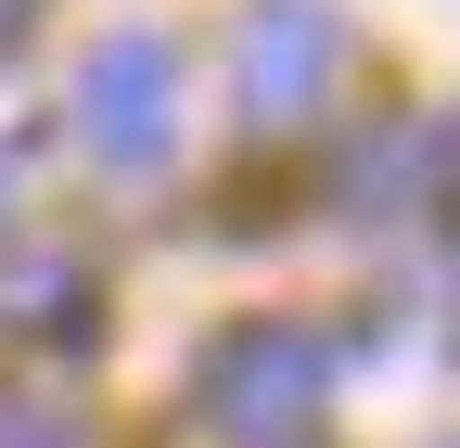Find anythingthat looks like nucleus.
<instances>
[{"label":"nucleus","instance_id":"nucleus-6","mask_svg":"<svg viewBox=\"0 0 460 448\" xmlns=\"http://www.w3.org/2000/svg\"><path fill=\"white\" fill-rule=\"evenodd\" d=\"M0 448H77V410H51V398H0Z\"/></svg>","mask_w":460,"mask_h":448},{"label":"nucleus","instance_id":"nucleus-7","mask_svg":"<svg viewBox=\"0 0 460 448\" xmlns=\"http://www.w3.org/2000/svg\"><path fill=\"white\" fill-rule=\"evenodd\" d=\"M13 26H26V0H0V39H13Z\"/></svg>","mask_w":460,"mask_h":448},{"label":"nucleus","instance_id":"nucleus-4","mask_svg":"<svg viewBox=\"0 0 460 448\" xmlns=\"http://www.w3.org/2000/svg\"><path fill=\"white\" fill-rule=\"evenodd\" d=\"M435 205H447V116L410 103L345 154V218H435Z\"/></svg>","mask_w":460,"mask_h":448},{"label":"nucleus","instance_id":"nucleus-5","mask_svg":"<svg viewBox=\"0 0 460 448\" xmlns=\"http://www.w3.org/2000/svg\"><path fill=\"white\" fill-rule=\"evenodd\" d=\"M102 333V282L77 244H13L0 256V346H90Z\"/></svg>","mask_w":460,"mask_h":448},{"label":"nucleus","instance_id":"nucleus-1","mask_svg":"<svg viewBox=\"0 0 460 448\" xmlns=\"http://www.w3.org/2000/svg\"><path fill=\"white\" fill-rule=\"evenodd\" d=\"M192 410H205L217 448H307L332 423V333L320 320H281V308L230 320L192 359Z\"/></svg>","mask_w":460,"mask_h":448},{"label":"nucleus","instance_id":"nucleus-8","mask_svg":"<svg viewBox=\"0 0 460 448\" xmlns=\"http://www.w3.org/2000/svg\"><path fill=\"white\" fill-rule=\"evenodd\" d=\"M0 205H13V154H0Z\"/></svg>","mask_w":460,"mask_h":448},{"label":"nucleus","instance_id":"nucleus-3","mask_svg":"<svg viewBox=\"0 0 460 448\" xmlns=\"http://www.w3.org/2000/svg\"><path fill=\"white\" fill-rule=\"evenodd\" d=\"M345 77V13L332 0H256L230 26V90H243L256 129H307Z\"/></svg>","mask_w":460,"mask_h":448},{"label":"nucleus","instance_id":"nucleus-2","mask_svg":"<svg viewBox=\"0 0 460 448\" xmlns=\"http://www.w3.org/2000/svg\"><path fill=\"white\" fill-rule=\"evenodd\" d=\"M77 141L102 166H166L180 154V51H166L154 26L90 39V65H77Z\"/></svg>","mask_w":460,"mask_h":448}]
</instances>
